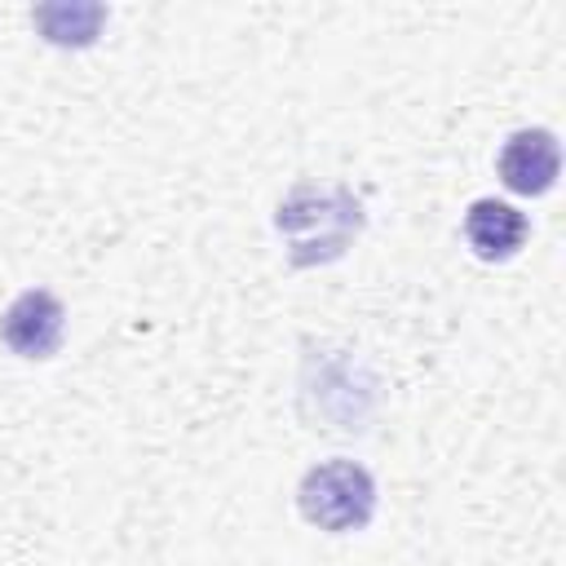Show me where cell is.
<instances>
[{"instance_id": "obj_6", "label": "cell", "mask_w": 566, "mask_h": 566, "mask_svg": "<svg viewBox=\"0 0 566 566\" xmlns=\"http://www.w3.org/2000/svg\"><path fill=\"white\" fill-rule=\"evenodd\" d=\"M31 22L40 31L44 44H57V49H88L97 44L102 27H106V9L102 4H88V0H57V4H35L31 9Z\"/></svg>"}, {"instance_id": "obj_2", "label": "cell", "mask_w": 566, "mask_h": 566, "mask_svg": "<svg viewBox=\"0 0 566 566\" xmlns=\"http://www.w3.org/2000/svg\"><path fill=\"white\" fill-rule=\"evenodd\" d=\"M296 513L327 535L367 531L376 517V478L358 460H323L301 473Z\"/></svg>"}, {"instance_id": "obj_5", "label": "cell", "mask_w": 566, "mask_h": 566, "mask_svg": "<svg viewBox=\"0 0 566 566\" xmlns=\"http://www.w3.org/2000/svg\"><path fill=\"white\" fill-rule=\"evenodd\" d=\"M526 234H531L526 212L504 203V199H473L464 208V239H469L478 261H509V256H517Z\"/></svg>"}, {"instance_id": "obj_3", "label": "cell", "mask_w": 566, "mask_h": 566, "mask_svg": "<svg viewBox=\"0 0 566 566\" xmlns=\"http://www.w3.org/2000/svg\"><path fill=\"white\" fill-rule=\"evenodd\" d=\"M0 340L9 345V354L27 358V363L57 358V349L66 340V305L49 287L18 292L0 314Z\"/></svg>"}, {"instance_id": "obj_4", "label": "cell", "mask_w": 566, "mask_h": 566, "mask_svg": "<svg viewBox=\"0 0 566 566\" xmlns=\"http://www.w3.org/2000/svg\"><path fill=\"white\" fill-rule=\"evenodd\" d=\"M495 172L500 181L513 190V195H526V199H539L557 186V172H562V146H557V133L548 128H517L500 155H495Z\"/></svg>"}, {"instance_id": "obj_1", "label": "cell", "mask_w": 566, "mask_h": 566, "mask_svg": "<svg viewBox=\"0 0 566 566\" xmlns=\"http://www.w3.org/2000/svg\"><path fill=\"white\" fill-rule=\"evenodd\" d=\"M274 230L287 248V265L314 270L340 261L358 243V234L367 230V212L349 186L296 181L274 208Z\"/></svg>"}]
</instances>
